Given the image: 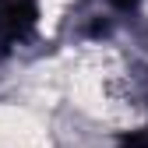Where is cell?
Returning a JSON list of instances; mask_svg holds the SVG:
<instances>
[{
  "mask_svg": "<svg viewBox=\"0 0 148 148\" xmlns=\"http://www.w3.org/2000/svg\"><path fill=\"white\" fill-rule=\"evenodd\" d=\"M0 148H49V134L25 106H0Z\"/></svg>",
  "mask_w": 148,
  "mask_h": 148,
  "instance_id": "obj_1",
  "label": "cell"
}]
</instances>
